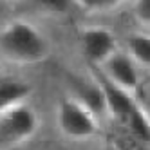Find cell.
Here are the masks:
<instances>
[{
  "label": "cell",
  "mask_w": 150,
  "mask_h": 150,
  "mask_svg": "<svg viewBox=\"0 0 150 150\" xmlns=\"http://www.w3.org/2000/svg\"><path fill=\"white\" fill-rule=\"evenodd\" d=\"M51 54V42L42 31L16 18L0 27V58L16 65H35Z\"/></svg>",
  "instance_id": "cell-1"
},
{
  "label": "cell",
  "mask_w": 150,
  "mask_h": 150,
  "mask_svg": "<svg viewBox=\"0 0 150 150\" xmlns=\"http://www.w3.org/2000/svg\"><path fill=\"white\" fill-rule=\"evenodd\" d=\"M56 127L71 141H89L98 134V117L81 101L67 94L56 105Z\"/></svg>",
  "instance_id": "cell-2"
},
{
  "label": "cell",
  "mask_w": 150,
  "mask_h": 150,
  "mask_svg": "<svg viewBox=\"0 0 150 150\" xmlns=\"http://www.w3.org/2000/svg\"><path fill=\"white\" fill-rule=\"evenodd\" d=\"M38 128V112L27 101L0 112V150H13L27 143Z\"/></svg>",
  "instance_id": "cell-3"
},
{
  "label": "cell",
  "mask_w": 150,
  "mask_h": 150,
  "mask_svg": "<svg viewBox=\"0 0 150 150\" xmlns=\"http://www.w3.org/2000/svg\"><path fill=\"white\" fill-rule=\"evenodd\" d=\"M80 49L83 58L91 65L100 67L101 63L120 49L117 38L105 25H87L80 31Z\"/></svg>",
  "instance_id": "cell-4"
},
{
  "label": "cell",
  "mask_w": 150,
  "mask_h": 150,
  "mask_svg": "<svg viewBox=\"0 0 150 150\" xmlns=\"http://www.w3.org/2000/svg\"><path fill=\"white\" fill-rule=\"evenodd\" d=\"M98 69H100V74L109 83H112L114 87L121 89L128 94H132L139 85V81H141L139 65L125 51H120V49L112 56L107 58Z\"/></svg>",
  "instance_id": "cell-5"
},
{
  "label": "cell",
  "mask_w": 150,
  "mask_h": 150,
  "mask_svg": "<svg viewBox=\"0 0 150 150\" xmlns=\"http://www.w3.org/2000/svg\"><path fill=\"white\" fill-rule=\"evenodd\" d=\"M72 87H74V91H72L71 96H74L78 101H81L96 117H100L101 114H107L103 92H101V87H100L98 80H92V81L74 80L72 81Z\"/></svg>",
  "instance_id": "cell-6"
},
{
  "label": "cell",
  "mask_w": 150,
  "mask_h": 150,
  "mask_svg": "<svg viewBox=\"0 0 150 150\" xmlns=\"http://www.w3.org/2000/svg\"><path fill=\"white\" fill-rule=\"evenodd\" d=\"M31 85L18 78H0V112H4L18 103H25L29 100Z\"/></svg>",
  "instance_id": "cell-7"
},
{
  "label": "cell",
  "mask_w": 150,
  "mask_h": 150,
  "mask_svg": "<svg viewBox=\"0 0 150 150\" xmlns=\"http://www.w3.org/2000/svg\"><path fill=\"white\" fill-rule=\"evenodd\" d=\"M125 52L139 67H148L150 63V38L148 31H132L125 36Z\"/></svg>",
  "instance_id": "cell-8"
},
{
  "label": "cell",
  "mask_w": 150,
  "mask_h": 150,
  "mask_svg": "<svg viewBox=\"0 0 150 150\" xmlns=\"http://www.w3.org/2000/svg\"><path fill=\"white\" fill-rule=\"evenodd\" d=\"M40 11H44L47 15H65L71 11V7L74 6V0H33Z\"/></svg>",
  "instance_id": "cell-9"
},
{
  "label": "cell",
  "mask_w": 150,
  "mask_h": 150,
  "mask_svg": "<svg viewBox=\"0 0 150 150\" xmlns=\"http://www.w3.org/2000/svg\"><path fill=\"white\" fill-rule=\"evenodd\" d=\"M130 13L137 25L143 31H148L150 25V0H132L130 2Z\"/></svg>",
  "instance_id": "cell-10"
},
{
  "label": "cell",
  "mask_w": 150,
  "mask_h": 150,
  "mask_svg": "<svg viewBox=\"0 0 150 150\" xmlns=\"http://www.w3.org/2000/svg\"><path fill=\"white\" fill-rule=\"evenodd\" d=\"M123 0H74V4H78L81 9L89 13H101V11H110L117 7Z\"/></svg>",
  "instance_id": "cell-11"
},
{
  "label": "cell",
  "mask_w": 150,
  "mask_h": 150,
  "mask_svg": "<svg viewBox=\"0 0 150 150\" xmlns=\"http://www.w3.org/2000/svg\"><path fill=\"white\" fill-rule=\"evenodd\" d=\"M4 2H11V4H16V2H24V0H4Z\"/></svg>",
  "instance_id": "cell-12"
}]
</instances>
